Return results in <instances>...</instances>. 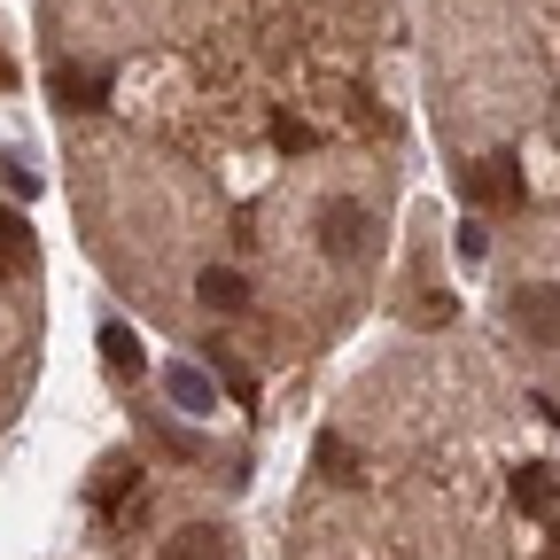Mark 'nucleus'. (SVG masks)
I'll list each match as a JSON object with an SVG mask.
<instances>
[{"mask_svg":"<svg viewBox=\"0 0 560 560\" xmlns=\"http://www.w3.org/2000/svg\"><path fill=\"white\" fill-rule=\"evenodd\" d=\"M9 79H16V62H9V55H0V86H9Z\"/></svg>","mask_w":560,"mask_h":560,"instance_id":"nucleus-16","label":"nucleus"},{"mask_svg":"<svg viewBox=\"0 0 560 560\" xmlns=\"http://www.w3.org/2000/svg\"><path fill=\"white\" fill-rule=\"evenodd\" d=\"M164 397H172L179 412H219V382H210L202 366H187V359L164 366Z\"/></svg>","mask_w":560,"mask_h":560,"instance_id":"nucleus-4","label":"nucleus"},{"mask_svg":"<svg viewBox=\"0 0 560 560\" xmlns=\"http://www.w3.org/2000/svg\"><path fill=\"white\" fill-rule=\"evenodd\" d=\"M319 249L342 257V265L374 257V219H366L359 202H327V210H319Z\"/></svg>","mask_w":560,"mask_h":560,"instance_id":"nucleus-1","label":"nucleus"},{"mask_svg":"<svg viewBox=\"0 0 560 560\" xmlns=\"http://www.w3.org/2000/svg\"><path fill=\"white\" fill-rule=\"evenodd\" d=\"M482 249H490V234H482V226H459V257L482 265Z\"/></svg>","mask_w":560,"mask_h":560,"instance_id":"nucleus-15","label":"nucleus"},{"mask_svg":"<svg viewBox=\"0 0 560 560\" xmlns=\"http://www.w3.org/2000/svg\"><path fill=\"white\" fill-rule=\"evenodd\" d=\"M210 366H219V382H226L242 405H257V374H249V366H234V359H210Z\"/></svg>","mask_w":560,"mask_h":560,"instance_id":"nucleus-13","label":"nucleus"},{"mask_svg":"<svg viewBox=\"0 0 560 560\" xmlns=\"http://www.w3.org/2000/svg\"><path fill=\"white\" fill-rule=\"evenodd\" d=\"M164 560H234V545H226V529L195 522V529H179V537L164 545Z\"/></svg>","mask_w":560,"mask_h":560,"instance_id":"nucleus-7","label":"nucleus"},{"mask_svg":"<svg viewBox=\"0 0 560 560\" xmlns=\"http://www.w3.org/2000/svg\"><path fill=\"white\" fill-rule=\"evenodd\" d=\"M102 359H109V374H140V335L125 319H102Z\"/></svg>","mask_w":560,"mask_h":560,"instance_id":"nucleus-9","label":"nucleus"},{"mask_svg":"<svg viewBox=\"0 0 560 560\" xmlns=\"http://www.w3.org/2000/svg\"><path fill=\"white\" fill-rule=\"evenodd\" d=\"M514 506L522 514H552L560 506V467H522L514 475Z\"/></svg>","mask_w":560,"mask_h":560,"instance_id":"nucleus-6","label":"nucleus"},{"mask_svg":"<svg viewBox=\"0 0 560 560\" xmlns=\"http://www.w3.org/2000/svg\"><path fill=\"white\" fill-rule=\"evenodd\" d=\"M195 296H202V312H249V280L234 265H202Z\"/></svg>","mask_w":560,"mask_h":560,"instance_id":"nucleus-5","label":"nucleus"},{"mask_svg":"<svg viewBox=\"0 0 560 560\" xmlns=\"http://www.w3.org/2000/svg\"><path fill=\"white\" fill-rule=\"evenodd\" d=\"M319 467H327L335 482H359V452H350L342 436H319Z\"/></svg>","mask_w":560,"mask_h":560,"instance_id":"nucleus-10","label":"nucleus"},{"mask_svg":"<svg viewBox=\"0 0 560 560\" xmlns=\"http://www.w3.org/2000/svg\"><path fill=\"white\" fill-rule=\"evenodd\" d=\"M24 249V219H16V210H0V257H16Z\"/></svg>","mask_w":560,"mask_h":560,"instance_id":"nucleus-14","label":"nucleus"},{"mask_svg":"<svg viewBox=\"0 0 560 560\" xmlns=\"http://www.w3.org/2000/svg\"><path fill=\"white\" fill-rule=\"evenodd\" d=\"M47 86H55V102H70V109H94L109 79H102V70H70V62H62V70H55Z\"/></svg>","mask_w":560,"mask_h":560,"instance_id":"nucleus-8","label":"nucleus"},{"mask_svg":"<svg viewBox=\"0 0 560 560\" xmlns=\"http://www.w3.org/2000/svg\"><path fill=\"white\" fill-rule=\"evenodd\" d=\"M272 140H280V149H289V156H304V149H312L319 132H312L304 117H272Z\"/></svg>","mask_w":560,"mask_h":560,"instance_id":"nucleus-12","label":"nucleus"},{"mask_svg":"<svg viewBox=\"0 0 560 560\" xmlns=\"http://www.w3.org/2000/svg\"><path fill=\"white\" fill-rule=\"evenodd\" d=\"M125 490H132V459H102V482H94V499H102V506H125Z\"/></svg>","mask_w":560,"mask_h":560,"instance_id":"nucleus-11","label":"nucleus"},{"mask_svg":"<svg viewBox=\"0 0 560 560\" xmlns=\"http://www.w3.org/2000/svg\"><path fill=\"white\" fill-rule=\"evenodd\" d=\"M467 202H482V210H499V202H522V164L506 156V149H490V156H475L467 164Z\"/></svg>","mask_w":560,"mask_h":560,"instance_id":"nucleus-2","label":"nucleus"},{"mask_svg":"<svg viewBox=\"0 0 560 560\" xmlns=\"http://www.w3.org/2000/svg\"><path fill=\"white\" fill-rule=\"evenodd\" d=\"M552 560H560V537H552Z\"/></svg>","mask_w":560,"mask_h":560,"instance_id":"nucleus-17","label":"nucleus"},{"mask_svg":"<svg viewBox=\"0 0 560 560\" xmlns=\"http://www.w3.org/2000/svg\"><path fill=\"white\" fill-rule=\"evenodd\" d=\"M514 327H522L529 342L560 350V289H552V280H537V289H522V296H514Z\"/></svg>","mask_w":560,"mask_h":560,"instance_id":"nucleus-3","label":"nucleus"}]
</instances>
